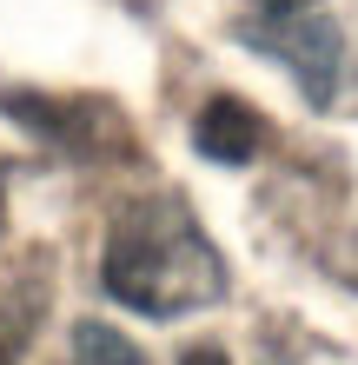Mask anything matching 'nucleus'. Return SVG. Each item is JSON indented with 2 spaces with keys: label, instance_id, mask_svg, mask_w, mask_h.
Here are the masks:
<instances>
[{
  "label": "nucleus",
  "instance_id": "obj_1",
  "mask_svg": "<svg viewBox=\"0 0 358 365\" xmlns=\"http://www.w3.org/2000/svg\"><path fill=\"white\" fill-rule=\"evenodd\" d=\"M100 279L126 312H146V319H179L226 299V259L199 232L179 192H153V200H133L120 212L107 232Z\"/></svg>",
  "mask_w": 358,
  "mask_h": 365
},
{
  "label": "nucleus",
  "instance_id": "obj_2",
  "mask_svg": "<svg viewBox=\"0 0 358 365\" xmlns=\"http://www.w3.org/2000/svg\"><path fill=\"white\" fill-rule=\"evenodd\" d=\"M0 106L33 126V133H47L60 146H73V153H100V146H120L126 153V126L107 100H87V93H33V87H7Z\"/></svg>",
  "mask_w": 358,
  "mask_h": 365
},
{
  "label": "nucleus",
  "instance_id": "obj_3",
  "mask_svg": "<svg viewBox=\"0 0 358 365\" xmlns=\"http://www.w3.org/2000/svg\"><path fill=\"white\" fill-rule=\"evenodd\" d=\"M239 40H252L259 53H279L285 67L299 73V87L312 93V106H332L345 40H339V27H332L325 14H285V20H272V27H239Z\"/></svg>",
  "mask_w": 358,
  "mask_h": 365
},
{
  "label": "nucleus",
  "instance_id": "obj_4",
  "mask_svg": "<svg viewBox=\"0 0 358 365\" xmlns=\"http://www.w3.org/2000/svg\"><path fill=\"white\" fill-rule=\"evenodd\" d=\"M259 140H265V120L252 113L246 100H233V93L206 100L199 120H193V146H199L213 166H246L252 153H259Z\"/></svg>",
  "mask_w": 358,
  "mask_h": 365
},
{
  "label": "nucleus",
  "instance_id": "obj_5",
  "mask_svg": "<svg viewBox=\"0 0 358 365\" xmlns=\"http://www.w3.org/2000/svg\"><path fill=\"white\" fill-rule=\"evenodd\" d=\"M73 365H146V359L126 332L100 326V319H80L73 326Z\"/></svg>",
  "mask_w": 358,
  "mask_h": 365
},
{
  "label": "nucleus",
  "instance_id": "obj_6",
  "mask_svg": "<svg viewBox=\"0 0 358 365\" xmlns=\"http://www.w3.org/2000/svg\"><path fill=\"white\" fill-rule=\"evenodd\" d=\"M179 365H226V352H219V346H186Z\"/></svg>",
  "mask_w": 358,
  "mask_h": 365
},
{
  "label": "nucleus",
  "instance_id": "obj_7",
  "mask_svg": "<svg viewBox=\"0 0 358 365\" xmlns=\"http://www.w3.org/2000/svg\"><path fill=\"white\" fill-rule=\"evenodd\" d=\"M305 7H312V0H265V14H272V20H285V14H305Z\"/></svg>",
  "mask_w": 358,
  "mask_h": 365
},
{
  "label": "nucleus",
  "instance_id": "obj_8",
  "mask_svg": "<svg viewBox=\"0 0 358 365\" xmlns=\"http://www.w3.org/2000/svg\"><path fill=\"white\" fill-rule=\"evenodd\" d=\"M0 220H7V166H0Z\"/></svg>",
  "mask_w": 358,
  "mask_h": 365
},
{
  "label": "nucleus",
  "instance_id": "obj_9",
  "mask_svg": "<svg viewBox=\"0 0 358 365\" xmlns=\"http://www.w3.org/2000/svg\"><path fill=\"white\" fill-rule=\"evenodd\" d=\"M352 252H358V240H352Z\"/></svg>",
  "mask_w": 358,
  "mask_h": 365
}]
</instances>
